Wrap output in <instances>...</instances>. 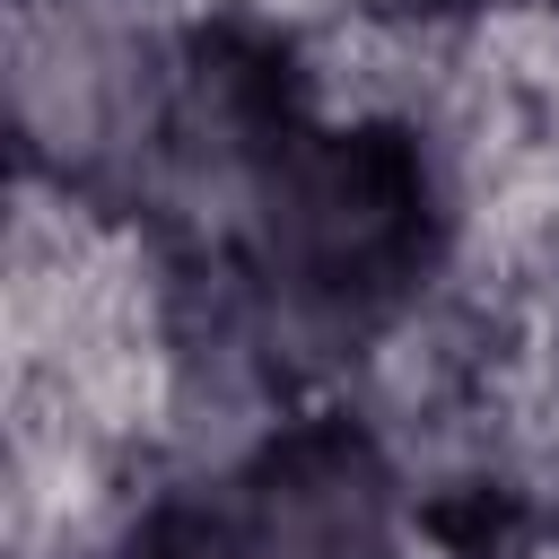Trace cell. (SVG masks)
Listing matches in <instances>:
<instances>
[{"label":"cell","instance_id":"3957f363","mask_svg":"<svg viewBox=\"0 0 559 559\" xmlns=\"http://www.w3.org/2000/svg\"><path fill=\"white\" fill-rule=\"evenodd\" d=\"M79 559H253V550H245V524H236V507L218 489V463H210V472L148 480L131 498H114L87 524Z\"/></svg>","mask_w":559,"mask_h":559},{"label":"cell","instance_id":"277c9868","mask_svg":"<svg viewBox=\"0 0 559 559\" xmlns=\"http://www.w3.org/2000/svg\"><path fill=\"white\" fill-rule=\"evenodd\" d=\"M349 17L384 44H411V52H472L498 26H515L524 0H349Z\"/></svg>","mask_w":559,"mask_h":559},{"label":"cell","instance_id":"7a4b0ae2","mask_svg":"<svg viewBox=\"0 0 559 559\" xmlns=\"http://www.w3.org/2000/svg\"><path fill=\"white\" fill-rule=\"evenodd\" d=\"M218 489L253 559H419V472L349 384L262 411L218 454Z\"/></svg>","mask_w":559,"mask_h":559},{"label":"cell","instance_id":"5b68a950","mask_svg":"<svg viewBox=\"0 0 559 559\" xmlns=\"http://www.w3.org/2000/svg\"><path fill=\"white\" fill-rule=\"evenodd\" d=\"M542 341L559 358V245H550V280H542Z\"/></svg>","mask_w":559,"mask_h":559},{"label":"cell","instance_id":"8992f818","mask_svg":"<svg viewBox=\"0 0 559 559\" xmlns=\"http://www.w3.org/2000/svg\"><path fill=\"white\" fill-rule=\"evenodd\" d=\"M524 17H542V26H559V0H524Z\"/></svg>","mask_w":559,"mask_h":559},{"label":"cell","instance_id":"6da1fadb","mask_svg":"<svg viewBox=\"0 0 559 559\" xmlns=\"http://www.w3.org/2000/svg\"><path fill=\"white\" fill-rule=\"evenodd\" d=\"M463 218V140L428 96H332L253 166L201 245L245 280L288 384L323 393L445 297Z\"/></svg>","mask_w":559,"mask_h":559}]
</instances>
